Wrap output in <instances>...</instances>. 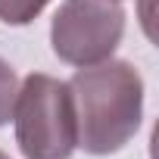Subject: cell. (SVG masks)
<instances>
[{"label":"cell","instance_id":"obj_4","mask_svg":"<svg viewBox=\"0 0 159 159\" xmlns=\"http://www.w3.org/2000/svg\"><path fill=\"white\" fill-rule=\"evenodd\" d=\"M50 0H0V22L7 25H28L34 22Z\"/></svg>","mask_w":159,"mask_h":159},{"label":"cell","instance_id":"obj_2","mask_svg":"<svg viewBox=\"0 0 159 159\" xmlns=\"http://www.w3.org/2000/svg\"><path fill=\"white\" fill-rule=\"evenodd\" d=\"M16 143L25 159H69L78 147L75 103L69 81L31 72L13 103Z\"/></svg>","mask_w":159,"mask_h":159},{"label":"cell","instance_id":"obj_3","mask_svg":"<svg viewBox=\"0 0 159 159\" xmlns=\"http://www.w3.org/2000/svg\"><path fill=\"white\" fill-rule=\"evenodd\" d=\"M125 34L119 0H66L50 25L53 53L69 66H94L112 56Z\"/></svg>","mask_w":159,"mask_h":159},{"label":"cell","instance_id":"obj_5","mask_svg":"<svg viewBox=\"0 0 159 159\" xmlns=\"http://www.w3.org/2000/svg\"><path fill=\"white\" fill-rule=\"evenodd\" d=\"M19 94V78L7 59H0V125H7L13 119V103Z\"/></svg>","mask_w":159,"mask_h":159},{"label":"cell","instance_id":"obj_1","mask_svg":"<svg viewBox=\"0 0 159 159\" xmlns=\"http://www.w3.org/2000/svg\"><path fill=\"white\" fill-rule=\"evenodd\" d=\"M78 147L94 156L122 150L143 119V78L125 59H103L81 66L72 81Z\"/></svg>","mask_w":159,"mask_h":159},{"label":"cell","instance_id":"obj_6","mask_svg":"<svg viewBox=\"0 0 159 159\" xmlns=\"http://www.w3.org/2000/svg\"><path fill=\"white\" fill-rule=\"evenodd\" d=\"M0 159H10V156H7V153H0Z\"/></svg>","mask_w":159,"mask_h":159}]
</instances>
